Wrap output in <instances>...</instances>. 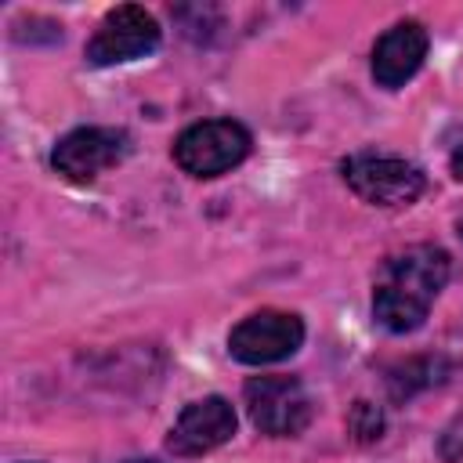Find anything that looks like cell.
<instances>
[{"label": "cell", "instance_id": "7c38bea8", "mask_svg": "<svg viewBox=\"0 0 463 463\" xmlns=\"http://www.w3.org/2000/svg\"><path fill=\"white\" fill-rule=\"evenodd\" d=\"M449 166H452V177H456V181H463V145L452 152V163H449Z\"/></svg>", "mask_w": 463, "mask_h": 463}, {"label": "cell", "instance_id": "4fadbf2b", "mask_svg": "<svg viewBox=\"0 0 463 463\" xmlns=\"http://www.w3.org/2000/svg\"><path fill=\"white\" fill-rule=\"evenodd\" d=\"M456 232H459V239H463V213L456 217Z\"/></svg>", "mask_w": 463, "mask_h": 463}, {"label": "cell", "instance_id": "8992f818", "mask_svg": "<svg viewBox=\"0 0 463 463\" xmlns=\"http://www.w3.org/2000/svg\"><path fill=\"white\" fill-rule=\"evenodd\" d=\"M159 36H163V29L145 7L123 4V7H112L98 22L83 54L90 65H123V61L152 54L159 47Z\"/></svg>", "mask_w": 463, "mask_h": 463}, {"label": "cell", "instance_id": "277c9868", "mask_svg": "<svg viewBox=\"0 0 463 463\" xmlns=\"http://www.w3.org/2000/svg\"><path fill=\"white\" fill-rule=\"evenodd\" d=\"M344 181L373 206H409L427 188L423 170L394 156H351L344 159Z\"/></svg>", "mask_w": 463, "mask_h": 463}, {"label": "cell", "instance_id": "3957f363", "mask_svg": "<svg viewBox=\"0 0 463 463\" xmlns=\"http://www.w3.org/2000/svg\"><path fill=\"white\" fill-rule=\"evenodd\" d=\"M253 427L268 438H293L311 423V394L297 376H253L242 387Z\"/></svg>", "mask_w": 463, "mask_h": 463}, {"label": "cell", "instance_id": "30bf717a", "mask_svg": "<svg viewBox=\"0 0 463 463\" xmlns=\"http://www.w3.org/2000/svg\"><path fill=\"white\" fill-rule=\"evenodd\" d=\"M449 362L441 358V354H423V358H409V362H402V365H394L391 373H387V387H391V398L394 402H402V398H409V394H416V391H423V387H434V383H441L445 376H449Z\"/></svg>", "mask_w": 463, "mask_h": 463}, {"label": "cell", "instance_id": "8fae6325", "mask_svg": "<svg viewBox=\"0 0 463 463\" xmlns=\"http://www.w3.org/2000/svg\"><path fill=\"white\" fill-rule=\"evenodd\" d=\"M347 430L358 441H376L380 430H383V412L373 402H354L351 412H347Z\"/></svg>", "mask_w": 463, "mask_h": 463}, {"label": "cell", "instance_id": "7a4b0ae2", "mask_svg": "<svg viewBox=\"0 0 463 463\" xmlns=\"http://www.w3.org/2000/svg\"><path fill=\"white\" fill-rule=\"evenodd\" d=\"M250 130L235 119H203L174 141V163L188 177H221L250 156Z\"/></svg>", "mask_w": 463, "mask_h": 463}, {"label": "cell", "instance_id": "9c48e42d", "mask_svg": "<svg viewBox=\"0 0 463 463\" xmlns=\"http://www.w3.org/2000/svg\"><path fill=\"white\" fill-rule=\"evenodd\" d=\"M427 29L412 18L394 22L373 47V80L387 90L402 87L405 80H412L427 58Z\"/></svg>", "mask_w": 463, "mask_h": 463}, {"label": "cell", "instance_id": "5bb4252c", "mask_svg": "<svg viewBox=\"0 0 463 463\" xmlns=\"http://www.w3.org/2000/svg\"><path fill=\"white\" fill-rule=\"evenodd\" d=\"M123 463H159V459H123Z\"/></svg>", "mask_w": 463, "mask_h": 463}, {"label": "cell", "instance_id": "6da1fadb", "mask_svg": "<svg viewBox=\"0 0 463 463\" xmlns=\"http://www.w3.org/2000/svg\"><path fill=\"white\" fill-rule=\"evenodd\" d=\"M449 282V253L441 246L420 242L387 257L376 271L373 318L387 333H412L423 326L434 297Z\"/></svg>", "mask_w": 463, "mask_h": 463}, {"label": "cell", "instance_id": "ba28073f", "mask_svg": "<svg viewBox=\"0 0 463 463\" xmlns=\"http://www.w3.org/2000/svg\"><path fill=\"white\" fill-rule=\"evenodd\" d=\"M235 434V409L228 398L210 394L199 402H188L181 409V416L174 420L170 434H166V449L174 456H203L213 452L217 445H224Z\"/></svg>", "mask_w": 463, "mask_h": 463}, {"label": "cell", "instance_id": "52a82bcc", "mask_svg": "<svg viewBox=\"0 0 463 463\" xmlns=\"http://www.w3.org/2000/svg\"><path fill=\"white\" fill-rule=\"evenodd\" d=\"M127 152H130V137L123 130H116V127H80V130H69L54 145L51 163L61 177H69L76 184H87L98 174L123 163Z\"/></svg>", "mask_w": 463, "mask_h": 463}, {"label": "cell", "instance_id": "5b68a950", "mask_svg": "<svg viewBox=\"0 0 463 463\" xmlns=\"http://www.w3.org/2000/svg\"><path fill=\"white\" fill-rule=\"evenodd\" d=\"M304 344V322L293 311H253L228 333V351L242 365H271L297 354Z\"/></svg>", "mask_w": 463, "mask_h": 463}]
</instances>
